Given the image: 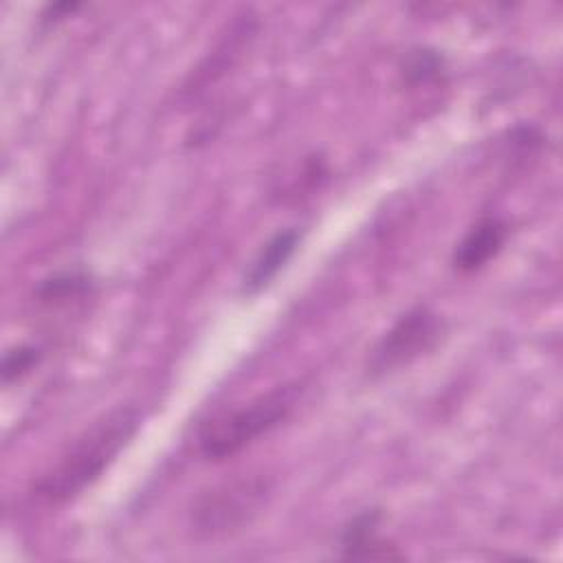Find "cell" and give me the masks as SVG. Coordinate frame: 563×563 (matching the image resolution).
<instances>
[{
    "instance_id": "obj_1",
    "label": "cell",
    "mask_w": 563,
    "mask_h": 563,
    "mask_svg": "<svg viewBox=\"0 0 563 563\" xmlns=\"http://www.w3.org/2000/svg\"><path fill=\"white\" fill-rule=\"evenodd\" d=\"M141 424L134 405H119L90 422L57 457V462L33 482V493L48 504H64L95 484L132 440Z\"/></svg>"
},
{
    "instance_id": "obj_2",
    "label": "cell",
    "mask_w": 563,
    "mask_h": 563,
    "mask_svg": "<svg viewBox=\"0 0 563 563\" xmlns=\"http://www.w3.org/2000/svg\"><path fill=\"white\" fill-rule=\"evenodd\" d=\"M301 394L299 383H282L251 398L249 402L209 420L198 435L200 453L211 462H222L260 435L275 429L295 409Z\"/></svg>"
},
{
    "instance_id": "obj_3",
    "label": "cell",
    "mask_w": 563,
    "mask_h": 563,
    "mask_svg": "<svg viewBox=\"0 0 563 563\" xmlns=\"http://www.w3.org/2000/svg\"><path fill=\"white\" fill-rule=\"evenodd\" d=\"M271 482L264 475L238 477L200 493L191 506L189 523L196 537L216 539L249 526L271 497Z\"/></svg>"
},
{
    "instance_id": "obj_4",
    "label": "cell",
    "mask_w": 563,
    "mask_h": 563,
    "mask_svg": "<svg viewBox=\"0 0 563 563\" xmlns=\"http://www.w3.org/2000/svg\"><path fill=\"white\" fill-rule=\"evenodd\" d=\"M444 334V321L429 306H413L378 339L367 356L372 378L398 372L429 354Z\"/></svg>"
},
{
    "instance_id": "obj_5",
    "label": "cell",
    "mask_w": 563,
    "mask_h": 563,
    "mask_svg": "<svg viewBox=\"0 0 563 563\" xmlns=\"http://www.w3.org/2000/svg\"><path fill=\"white\" fill-rule=\"evenodd\" d=\"M301 231L297 227H286L273 233L260 249V253L253 257L251 266L246 268L242 277V292L255 295L262 288H266L275 275L286 266V262L292 257L295 249L299 246Z\"/></svg>"
},
{
    "instance_id": "obj_6",
    "label": "cell",
    "mask_w": 563,
    "mask_h": 563,
    "mask_svg": "<svg viewBox=\"0 0 563 563\" xmlns=\"http://www.w3.org/2000/svg\"><path fill=\"white\" fill-rule=\"evenodd\" d=\"M508 227L499 218L477 220L453 251V266L460 273H475L484 268L504 246Z\"/></svg>"
},
{
    "instance_id": "obj_7",
    "label": "cell",
    "mask_w": 563,
    "mask_h": 563,
    "mask_svg": "<svg viewBox=\"0 0 563 563\" xmlns=\"http://www.w3.org/2000/svg\"><path fill=\"white\" fill-rule=\"evenodd\" d=\"M380 512L376 508L358 512L341 532V554L343 559L358 561H394L402 559V552L396 545L378 537Z\"/></svg>"
},
{
    "instance_id": "obj_8",
    "label": "cell",
    "mask_w": 563,
    "mask_h": 563,
    "mask_svg": "<svg viewBox=\"0 0 563 563\" xmlns=\"http://www.w3.org/2000/svg\"><path fill=\"white\" fill-rule=\"evenodd\" d=\"M90 275L84 271H66V273H55L48 279H42L35 295L44 303L53 301H64L84 295L90 288Z\"/></svg>"
},
{
    "instance_id": "obj_9",
    "label": "cell",
    "mask_w": 563,
    "mask_h": 563,
    "mask_svg": "<svg viewBox=\"0 0 563 563\" xmlns=\"http://www.w3.org/2000/svg\"><path fill=\"white\" fill-rule=\"evenodd\" d=\"M442 70H444V62L431 48H416V51H411L407 55L405 64H402V77L411 86L427 84V81L440 77Z\"/></svg>"
},
{
    "instance_id": "obj_10",
    "label": "cell",
    "mask_w": 563,
    "mask_h": 563,
    "mask_svg": "<svg viewBox=\"0 0 563 563\" xmlns=\"http://www.w3.org/2000/svg\"><path fill=\"white\" fill-rule=\"evenodd\" d=\"M40 358H42V352L35 345L11 347L2 358V383L9 385V383L22 378L37 365Z\"/></svg>"
},
{
    "instance_id": "obj_11",
    "label": "cell",
    "mask_w": 563,
    "mask_h": 563,
    "mask_svg": "<svg viewBox=\"0 0 563 563\" xmlns=\"http://www.w3.org/2000/svg\"><path fill=\"white\" fill-rule=\"evenodd\" d=\"M75 9H79L77 2H57V4H48V7H46V13H44L42 18H44V20H51V18L59 20V18H64L66 13H73Z\"/></svg>"
}]
</instances>
